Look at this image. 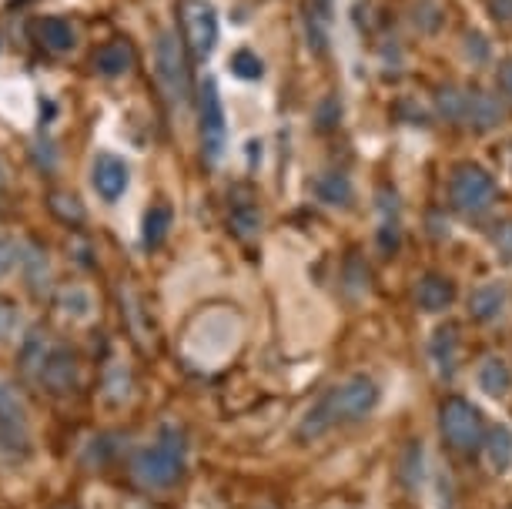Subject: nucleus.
Here are the masks:
<instances>
[{
    "label": "nucleus",
    "instance_id": "5701e85b",
    "mask_svg": "<svg viewBox=\"0 0 512 509\" xmlns=\"http://www.w3.org/2000/svg\"><path fill=\"white\" fill-rule=\"evenodd\" d=\"M486 459L496 473H509L512 469V429L496 426L486 436Z\"/></svg>",
    "mask_w": 512,
    "mask_h": 509
},
{
    "label": "nucleus",
    "instance_id": "f704fd0d",
    "mask_svg": "<svg viewBox=\"0 0 512 509\" xmlns=\"http://www.w3.org/2000/svg\"><path fill=\"white\" fill-rule=\"evenodd\" d=\"M492 17L496 21H512V0H492Z\"/></svg>",
    "mask_w": 512,
    "mask_h": 509
},
{
    "label": "nucleus",
    "instance_id": "2eb2a0df",
    "mask_svg": "<svg viewBox=\"0 0 512 509\" xmlns=\"http://www.w3.org/2000/svg\"><path fill=\"white\" fill-rule=\"evenodd\" d=\"M21 272L31 285V292L44 295L47 285H51V262H47V252L37 242L21 245Z\"/></svg>",
    "mask_w": 512,
    "mask_h": 509
},
{
    "label": "nucleus",
    "instance_id": "cd10ccee",
    "mask_svg": "<svg viewBox=\"0 0 512 509\" xmlns=\"http://www.w3.org/2000/svg\"><path fill=\"white\" fill-rule=\"evenodd\" d=\"M47 342H44V335L41 332H31L27 335V342H24V349H21V366H24V372H41V366H44V359H47Z\"/></svg>",
    "mask_w": 512,
    "mask_h": 509
},
{
    "label": "nucleus",
    "instance_id": "9b49d317",
    "mask_svg": "<svg viewBox=\"0 0 512 509\" xmlns=\"http://www.w3.org/2000/svg\"><path fill=\"white\" fill-rule=\"evenodd\" d=\"M415 302H419V309L422 312H446L452 302H456V282L446 275H436V272H429V275H422L419 278V285H415Z\"/></svg>",
    "mask_w": 512,
    "mask_h": 509
},
{
    "label": "nucleus",
    "instance_id": "4be33fe9",
    "mask_svg": "<svg viewBox=\"0 0 512 509\" xmlns=\"http://www.w3.org/2000/svg\"><path fill=\"white\" fill-rule=\"evenodd\" d=\"M436 108L449 124H466L469 114V88H456V84H446V88L436 91Z\"/></svg>",
    "mask_w": 512,
    "mask_h": 509
},
{
    "label": "nucleus",
    "instance_id": "a878e982",
    "mask_svg": "<svg viewBox=\"0 0 512 509\" xmlns=\"http://www.w3.org/2000/svg\"><path fill=\"white\" fill-rule=\"evenodd\" d=\"M47 208H51L64 225L84 222V205L77 201V195H67V191H54V195L47 198Z\"/></svg>",
    "mask_w": 512,
    "mask_h": 509
},
{
    "label": "nucleus",
    "instance_id": "c756f323",
    "mask_svg": "<svg viewBox=\"0 0 512 509\" xmlns=\"http://www.w3.org/2000/svg\"><path fill=\"white\" fill-rule=\"evenodd\" d=\"M21 265V245L14 238H0V282Z\"/></svg>",
    "mask_w": 512,
    "mask_h": 509
},
{
    "label": "nucleus",
    "instance_id": "473e14b6",
    "mask_svg": "<svg viewBox=\"0 0 512 509\" xmlns=\"http://www.w3.org/2000/svg\"><path fill=\"white\" fill-rule=\"evenodd\" d=\"M466 54L472 57V61H486V57H489L486 37H482V34H469V37H466Z\"/></svg>",
    "mask_w": 512,
    "mask_h": 509
},
{
    "label": "nucleus",
    "instance_id": "7ed1b4c3",
    "mask_svg": "<svg viewBox=\"0 0 512 509\" xmlns=\"http://www.w3.org/2000/svg\"><path fill=\"white\" fill-rule=\"evenodd\" d=\"M154 78L171 108H185L191 101V67L175 31H161L154 41Z\"/></svg>",
    "mask_w": 512,
    "mask_h": 509
},
{
    "label": "nucleus",
    "instance_id": "7c9ffc66",
    "mask_svg": "<svg viewBox=\"0 0 512 509\" xmlns=\"http://www.w3.org/2000/svg\"><path fill=\"white\" fill-rule=\"evenodd\" d=\"M338 118H342V104H338V98H328L318 104V111H315V121H318V131H332L335 124H338Z\"/></svg>",
    "mask_w": 512,
    "mask_h": 509
},
{
    "label": "nucleus",
    "instance_id": "2f4dec72",
    "mask_svg": "<svg viewBox=\"0 0 512 509\" xmlns=\"http://www.w3.org/2000/svg\"><path fill=\"white\" fill-rule=\"evenodd\" d=\"M17 322H21V312L11 299H0V342H7L17 332Z\"/></svg>",
    "mask_w": 512,
    "mask_h": 509
},
{
    "label": "nucleus",
    "instance_id": "39448f33",
    "mask_svg": "<svg viewBox=\"0 0 512 509\" xmlns=\"http://www.w3.org/2000/svg\"><path fill=\"white\" fill-rule=\"evenodd\" d=\"M449 198H452V208L462 211V215H469V218L486 215L499 198L496 178H492L482 165L466 161V165H459L456 171H452Z\"/></svg>",
    "mask_w": 512,
    "mask_h": 509
},
{
    "label": "nucleus",
    "instance_id": "a211bd4d",
    "mask_svg": "<svg viewBox=\"0 0 512 509\" xmlns=\"http://www.w3.org/2000/svg\"><path fill=\"white\" fill-rule=\"evenodd\" d=\"M228 228L241 242H255L262 235V211H258L255 201H235L228 211Z\"/></svg>",
    "mask_w": 512,
    "mask_h": 509
},
{
    "label": "nucleus",
    "instance_id": "393cba45",
    "mask_svg": "<svg viewBox=\"0 0 512 509\" xmlns=\"http://www.w3.org/2000/svg\"><path fill=\"white\" fill-rule=\"evenodd\" d=\"M328 21H332V14L318 11V4H308L305 27H308V47H312L315 54L328 51Z\"/></svg>",
    "mask_w": 512,
    "mask_h": 509
},
{
    "label": "nucleus",
    "instance_id": "f03ea898",
    "mask_svg": "<svg viewBox=\"0 0 512 509\" xmlns=\"http://www.w3.org/2000/svg\"><path fill=\"white\" fill-rule=\"evenodd\" d=\"M185 459V432L178 426H164L151 446L138 449V456L131 463V476L144 489H171L185 473Z\"/></svg>",
    "mask_w": 512,
    "mask_h": 509
},
{
    "label": "nucleus",
    "instance_id": "dca6fc26",
    "mask_svg": "<svg viewBox=\"0 0 512 509\" xmlns=\"http://www.w3.org/2000/svg\"><path fill=\"white\" fill-rule=\"evenodd\" d=\"M94 67L104 78H124V74L134 67V51L128 41H111L104 44L98 54H94Z\"/></svg>",
    "mask_w": 512,
    "mask_h": 509
},
{
    "label": "nucleus",
    "instance_id": "423d86ee",
    "mask_svg": "<svg viewBox=\"0 0 512 509\" xmlns=\"http://www.w3.org/2000/svg\"><path fill=\"white\" fill-rule=\"evenodd\" d=\"M439 426L442 436L452 449L459 453H472V449L486 446V422H482V412L472 406L469 399L449 396L439 406Z\"/></svg>",
    "mask_w": 512,
    "mask_h": 509
},
{
    "label": "nucleus",
    "instance_id": "20e7f679",
    "mask_svg": "<svg viewBox=\"0 0 512 509\" xmlns=\"http://www.w3.org/2000/svg\"><path fill=\"white\" fill-rule=\"evenodd\" d=\"M198 134H201V155H205L208 165H218L228 151V118L215 78H205L198 88Z\"/></svg>",
    "mask_w": 512,
    "mask_h": 509
},
{
    "label": "nucleus",
    "instance_id": "c85d7f7f",
    "mask_svg": "<svg viewBox=\"0 0 512 509\" xmlns=\"http://www.w3.org/2000/svg\"><path fill=\"white\" fill-rule=\"evenodd\" d=\"M385 218H382V228H379V248L382 255H395L399 252V242H402V232H399V218L389 215V208H382Z\"/></svg>",
    "mask_w": 512,
    "mask_h": 509
},
{
    "label": "nucleus",
    "instance_id": "412c9836",
    "mask_svg": "<svg viewBox=\"0 0 512 509\" xmlns=\"http://www.w3.org/2000/svg\"><path fill=\"white\" fill-rule=\"evenodd\" d=\"M171 222H175V215H171V208L168 205H151L148 211H144V248H161L164 245V238H168L171 232Z\"/></svg>",
    "mask_w": 512,
    "mask_h": 509
},
{
    "label": "nucleus",
    "instance_id": "6e6552de",
    "mask_svg": "<svg viewBox=\"0 0 512 509\" xmlns=\"http://www.w3.org/2000/svg\"><path fill=\"white\" fill-rule=\"evenodd\" d=\"M128 185H131V168L124 158L111 155V151H101V155L91 161V188L98 191L101 201H108V205L121 201Z\"/></svg>",
    "mask_w": 512,
    "mask_h": 509
},
{
    "label": "nucleus",
    "instance_id": "72a5a7b5",
    "mask_svg": "<svg viewBox=\"0 0 512 509\" xmlns=\"http://www.w3.org/2000/svg\"><path fill=\"white\" fill-rule=\"evenodd\" d=\"M496 81H499V91L506 94V98L512 101V57H506V61L499 64V71H496Z\"/></svg>",
    "mask_w": 512,
    "mask_h": 509
},
{
    "label": "nucleus",
    "instance_id": "aec40b11",
    "mask_svg": "<svg viewBox=\"0 0 512 509\" xmlns=\"http://www.w3.org/2000/svg\"><path fill=\"white\" fill-rule=\"evenodd\" d=\"M315 195L332 208H349L355 191H352L349 175H342V171H325V175L315 181Z\"/></svg>",
    "mask_w": 512,
    "mask_h": 509
},
{
    "label": "nucleus",
    "instance_id": "1a4fd4ad",
    "mask_svg": "<svg viewBox=\"0 0 512 509\" xmlns=\"http://www.w3.org/2000/svg\"><path fill=\"white\" fill-rule=\"evenodd\" d=\"M37 379H41L54 396H71V392L81 386V362H77V355L67 349V345H54V349L47 352Z\"/></svg>",
    "mask_w": 512,
    "mask_h": 509
},
{
    "label": "nucleus",
    "instance_id": "ddd939ff",
    "mask_svg": "<svg viewBox=\"0 0 512 509\" xmlns=\"http://www.w3.org/2000/svg\"><path fill=\"white\" fill-rule=\"evenodd\" d=\"M502 121H506V111H502V104L492 98V94L472 88L469 91L466 128H472V131H492V128H499Z\"/></svg>",
    "mask_w": 512,
    "mask_h": 509
},
{
    "label": "nucleus",
    "instance_id": "9d476101",
    "mask_svg": "<svg viewBox=\"0 0 512 509\" xmlns=\"http://www.w3.org/2000/svg\"><path fill=\"white\" fill-rule=\"evenodd\" d=\"M0 446H27V409L24 399L17 396L7 382H0Z\"/></svg>",
    "mask_w": 512,
    "mask_h": 509
},
{
    "label": "nucleus",
    "instance_id": "bb28decb",
    "mask_svg": "<svg viewBox=\"0 0 512 509\" xmlns=\"http://www.w3.org/2000/svg\"><path fill=\"white\" fill-rule=\"evenodd\" d=\"M231 74L241 78V81H258L265 74V64H262V57H258L255 51L241 47V51L231 54Z\"/></svg>",
    "mask_w": 512,
    "mask_h": 509
},
{
    "label": "nucleus",
    "instance_id": "0eeeda50",
    "mask_svg": "<svg viewBox=\"0 0 512 509\" xmlns=\"http://www.w3.org/2000/svg\"><path fill=\"white\" fill-rule=\"evenodd\" d=\"M181 27L185 44L198 61H208L218 47V14L208 0H181Z\"/></svg>",
    "mask_w": 512,
    "mask_h": 509
},
{
    "label": "nucleus",
    "instance_id": "b1692460",
    "mask_svg": "<svg viewBox=\"0 0 512 509\" xmlns=\"http://www.w3.org/2000/svg\"><path fill=\"white\" fill-rule=\"evenodd\" d=\"M57 305H61L64 315H71V319H91V309H94V299L88 288L81 285H67L61 288V295H57Z\"/></svg>",
    "mask_w": 512,
    "mask_h": 509
},
{
    "label": "nucleus",
    "instance_id": "4468645a",
    "mask_svg": "<svg viewBox=\"0 0 512 509\" xmlns=\"http://www.w3.org/2000/svg\"><path fill=\"white\" fill-rule=\"evenodd\" d=\"M34 34H37V41H41L44 51H51V54H67L77 47L74 24L64 21V17H44V21H37Z\"/></svg>",
    "mask_w": 512,
    "mask_h": 509
},
{
    "label": "nucleus",
    "instance_id": "f8f14e48",
    "mask_svg": "<svg viewBox=\"0 0 512 509\" xmlns=\"http://www.w3.org/2000/svg\"><path fill=\"white\" fill-rule=\"evenodd\" d=\"M429 355H432V366H436V372H439L442 379L456 376V362H459V335H456V325H442V329L432 332Z\"/></svg>",
    "mask_w": 512,
    "mask_h": 509
},
{
    "label": "nucleus",
    "instance_id": "f257e3e1",
    "mask_svg": "<svg viewBox=\"0 0 512 509\" xmlns=\"http://www.w3.org/2000/svg\"><path fill=\"white\" fill-rule=\"evenodd\" d=\"M382 392L375 386V379L369 376H352L345 382H338L305 412V419L298 422V439L312 443L322 439L325 432H332L335 426H349V422H362L365 416H372L379 406Z\"/></svg>",
    "mask_w": 512,
    "mask_h": 509
},
{
    "label": "nucleus",
    "instance_id": "f3484780",
    "mask_svg": "<svg viewBox=\"0 0 512 509\" xmlns=\"http://www.w3.org/2000/svg\"><path fill=\"white\" fill-rule=\"evenodd\" d=\"M502 309H506V288L502 285H479L476 292L469 295V315L476 322L499 319Z\"/></svg>",
    "mask_w": 512,
    "mask_h": 509
},
{
    "label": "nucleus",
    "instance_id": "6ab92c4d",
    "mask_svg": "<svg viewBox=\"0 0 512 509\" xmlns=\"http://www.w3.org/2000/svg\"><path fill=\"white\" fill-rule=\"evenodd\" d=\"M479 379V389L489 392V396H506L512 389V369L506 366V359H499V355H489V359H482V366L476 372Z\"/></svg>",
    "mask_w": 512,
    "mask_h": 509
}]
</instances>
